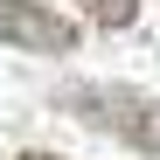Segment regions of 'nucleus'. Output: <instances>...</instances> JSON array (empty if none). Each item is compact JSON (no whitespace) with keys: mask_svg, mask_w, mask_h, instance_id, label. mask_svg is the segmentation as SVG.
<instances>
[{"mask_svg":"<svg viewBox=\"0 0 160 160\" xmlns=\"http://www.w3.org/2000/svg\"><path fill=\"white\" fill-rule=\"evenodd\" d=\"M63 112H77L91 132H112L139 153H160V98L132 91V84H70Z\"/></svg>","mask_w":160,"mask_h":160,"instance_id":"f257e3e1","label":"nucleus"},{"mask_svg":"<svg viewBox=\"0 0 160 160\" xmlns=\"http://www.w3.org/2000/svg\"><path fill=\"white\" fill-rule=\"evenodd\" d=\"M0 42L35 49V56H70L77 21H63L56 7H35V0H0Z\"/></svg>","mask_w":160,"mask_h":160,"instance_id":"f03ea898","label":"nucleus"},{"mask_svg":"<svg viewBox=\"0 0 160 160\" xmlns=\"http://www.w3.org/2000/svg\"><path fill=\"white\" fill-rule=\"evenodd\" d=\"M77 7H84L98 28H132V21H139V0H77Z\"/></svg>","mask_w":160,"mask_h":160,"instance_id":"7ed1b4c3","label":"nucleus"},{"mask_svg":"<svg viewBox=\"0 0 160 160\" xmlns=\"http://www.w3.org/2000/svg\"><path fill=\"white\" fill-rule=\"evenodd\" d=\"M14 160H56V153H14Z\"/></svg>","mask_w":160,"mask_h":160,"instance_id":"20e7f679","label":"nucleus"}]
</instances>
